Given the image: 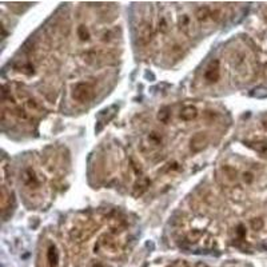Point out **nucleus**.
I'll use <instances>...</instances> for the list:
<instances>
[{
  "mask_svg": "<svg viewBox=\"0 0 267 267\" xmlns=\"http://www.w3.org/2000/svg\"><path fill=\"white\" fill-rule=\"evenodd\" d=\"M45 261H47V267H59V252L54 245H50L47 248Z\"/></svg>",
  "mask_w": 267,
  "mask_h": 267,
  "instance_id": "7",
  "label": "nucleus"
},
{
  "mask_svg": "<svg viewBox=\"0 0 267 267\" xmlns=\"http://www.w3.org/2000/svg\"><path fill=\"white\" fill-rule=\"evenodd\" d=\"M181 119L185 122H190L194 121L195 118L198 116V110L194 106H186L182 108L181 111Z\"/></svg>",
  "mask_w": 267,
  "mask_h": 267,
  "instance_id": "9",
  "label": "nucleus"
},
{
  "mask_svg": "<svg viewBox=\"0 0 267 267\" xmlns=\"http://www.w3.org/2000/svg\"><path fill=\"white\" fill-rule=\"evenodd\" d=\"M148 186H150V181H148L147 178L142 177L141 179H139V182H136L135 187H134V192H132L134 197H141L143 192L147 191Z\"/></svg>",
  "mask_w": 267,
  "mask_h": 267,
  "instance_id": "10",
  "label": "nucleus"
},
{
  "mask_svg": "<svg viewBox=\"0 0 267 267\" xmlns=\"http://www.w3.org/2000/svg\"><path fill=\"white\" fill-rule=\"evenodd\" d=\"M154 38V28H152L151 23H142L138 27V41L141 44L146 45L152 41Z\"/></svg>",
  "mask_w": 267,
  "mask_h": 267,
  "instance_id": "4",
  "label": "nucleus"
},
{
  "mask_svg": "<svg viewBox=\"0 0 267 267\" xmlns=\"http://www.w3.org/2000/svg\"><path fill=\"white\" fill-rule=\"evenodd\" d=\"M94 96H95V88H94L92 84L87 83V82L78 83L74 87V90H72V98H74V101H76L78 103H82V104L92 101Z\"/></svg>",
  "mask_w": 267,
  "mask_h": 267,
  "instance_id": "1",
  "label": "nucleus"
},
{
  "mask_svg": "<svg viewBox=\"0 0 267 267\" xmlns=\"http://www.w3.org/2000/svg\"><path fill=\"white\" fill-rule=\"evenodd\" d=\"M158 119L163 123H167L168 119H170V111H168V108H162L159 114H158Z\"/></svg>",
  "mask_w": 267,
  "mask_h": 267,
  "instance_id": "15",
  "label": "nucleus"
},
{
  "mask_svg": "<svg viewBox=\"0 0 267 267\" xmlns=\"http://www.w3.org/2000/svg\"><path fill=\"white\" fill-rule=\"evenodd\" d=\"M219 78H221V64H219V61L215 59L210 62V64L207 66L205 71V79L207 83H217Z\"/></svg>",
  "mask_w": 267,
  "mask_h": 267,
  "instance_id": "5",
  "label": "nucleus"
},
{
  "mask_svg": "<svg viewBox=\"0 0 267 267\" xmlns=\"http://www.w3.org/2000/svg\"><path fill=\"white\" fill-rule=\"evenodd\" d=\"M207 143H208V138L205 132H198L197 135L192 136L191 139V150L194 152H199L202 151L205 147L207 146Z\"/></svg>",
  "mask_w": 267,
  "mask_h": 267,
  "instance_id": "6",
  "label": "nucleus"
},
{
  "mask_svg": "<svg viewBox=\"0 0 267 267\" xmlns=\"http://www.w3.org/2000/svg\"><path fill=\"white\" fill-rule=\"evenodd\" d=\"M266 19H267V18H266Z\"/></svg>",
  "mask_w": 267,
  "mask_h": 267,
  "instance_id": "22",
  "label": "nucleus"
},
{
  "mask_svg": "<svg viewBox=\"0 0 267 267\" xmlns=\"http://www.w3.org/2000/svg\"><path fill=\"white\" fill-rule=\"evenodd\" d=\"M91 267H107L106 265H104V263H102V262H95L94 263V265H92V266Z\"/></svg>",
  "mask_w": 267,
  "mask_h": 267,
  "instance_id": "20",
  "label": "nucleus"
},
{
  "mask_svg": "<svg viewBox=\"0 0 267 267\" xmlns=\"http://www.w3.org/2000/svg\"><path fill=\"white\" fill-rule=\"evenodd\" d=\"M243 181L246 182V183H251L254 181V177H252L251 172H245L243 174Z\"/></svg>",
  "mask_w": 267,
  "mask_h": 267,
  "instance_id": "19",
  "label": "nucleus"
},
{
  "mask_svg": "<svg viewBox=\"0 0 267 267\" xmlns=\"http://www.w3.org/2000/svg\"><path fill=\"white\" fill-rule=\"evenodd\" d=\"M159 31H161L162 34H167L168 32V23L164 18H162L161 21H159Z\"/></svg>",
  "mask_w": 267,
  "mask_h": 267,
  "instance_id": "18",
  "label": "nucleus"
},
{
  "mask_svg": "<svg viewBox=\"0 0 267 267\" xmlns=\"http://www.w3.org/2000/svg\"><path fill=\"white\" fill-rule=\"evenodd\" d=\"M203 235H205V230H199V228H197V230H192V231L188 232L187 241L190 243H195L198 242V241H201Z\"/></svg>",
  "mask_w": 267,
  "mask_h": 267,
  "instance_id": "12",
  "label": "nucleus"
},
{
  "mask_svg": "<svg viewBox=\"0 0 267 267\" xmlns=\"http://www.w3.org/2000/svg\"><path fill=\"white\" fill-rule=\"evenodd\" d=\"M250 225H251L252 230H255V231H258V230H261L263 227V221L261 219V218H255V219H251V222H250Z\"/></svg>",
  "mask_w": 267,
  "mask_h": 267,
  "instance_id": "17",
  "label": "nucleus"
},
{
  "mask_svg": "<svg viewBox=\"0 0 267 267\" xmlns=\"http://www.w3.org/2000/svg\"><path fill=\"white\" fill-rule=\"evenodd\" d=\"M148 141H150V143H152L154 146H159L162 143L161 134H158V132H151L150 136H148Z\"/></svg>",
  "mask_w": 267,
  "mask_h": 267,
  "instance_id": "14",
  "label": "nucleus"
},
{
  "mask_svg": "<svg viewBox=\"0 0 267 267\" xmlns=\"http://www.w3.org/2000/svg\"><path fill=\"white\" fill-rule=\"evenodd\" d=\"M262 126L265 127V128H266V130H267V118H266V119H263V122H262Z\"/></svg>",
  "mask_w": 267,
  "mask_h": 267,
  "instance_id": "21",
  "label": "nucleus"
},
{
  "mask_svg": "<svg viewBox=\"0 0 267 267\" xmlns=\"http://www.w3.org/2000/svg\"><path fill=\"white\" fill-rule=\"evenodd\" d=\"M21 183L24 185L25 187H28V188H38V187L41 186V181H39V177H38V174L35 172L34 168H31V167H27L23 170L21 175Z\"/></svg>",
  "mask_w": 267,
  "mask_h": 267,
  "instance_id": "2",
  "label": "nucleus"
},
{
  "mask_svg": "<svg viewBox=\"0 0 267 267\" xmlns=\"http://www.w3.org/2000/svg\"><path fill=\"white\" fill-rule=\"evenodd\" d=\"M78 36L81 38V41H90V31H88V28H87L84 24H81L79 27H78Z\"/></svg>",
  "mask_w": 267,
  "mask_h": 267,
  "instance_id": "13",
  "label": "nucleus"
},
{
  "mask_svg": "<svg viewBox=\"0 0 267 267\" xmlns=\"http://www.w3.org/2000/svg\"><path fill=\"white\" fill-rule=\"evenodd\" d=\"M247 146L250 147V148H252L254 151L259 152V154H266L267 152V142H248Z\"/></svg>",
  "mask_w": 267,
  "mask_h": 267,
  "instance_id": "11",
  "label": "nucleus"
},
{
  "mask_svg": "<svg viewBox=\"0 0 267 267\" xmlns=\"http://www.w3.org/2000/svg\"><path fill=\"white\" fill-rule=\"evenodd\" d=\"M235 234H237V237L239 241H243L245 238H246V227L243 226V225H239V226L237 227V230H235Z\"/></svg>",
  "mask_w": 267,
  "mask_h": 267,
  "instance_id": "16",
  "label": "nucleus"
},
{
  "mask_svg": "<svg viewBox=\"0 0 267 267\" xmlns=\"http://www.w3.org/2000/svg\"><path fill=\"white\" fill-rule=\"evenodd\" d=\"M195 16L201 23H207L208 21L211 23H217L221 19V12L218 10L212 11L210 7H201V8H198Z\"/></svg>",
  "mask_w": 267,
  "mask_h": 267,
  "instance_id": "3",
  "label": "nucleus"
},
{
  "mask_svg": "<svg viewBox=\"0 0 267 267\" xmlns=\"http://www.w3.org/2000/svg\"><path fill=\"white\" fill-rule=\"evenodd\" d=\"M178 25L185 34L187 35H192L194 34V23H192L191 18L188 15H181L179 21H178Z\"/></svg>",
  "mask_w": 267,
  "mask_h": 267,
  "instance_id": "8",
  "label": "nucleus"
}]
</instances>
